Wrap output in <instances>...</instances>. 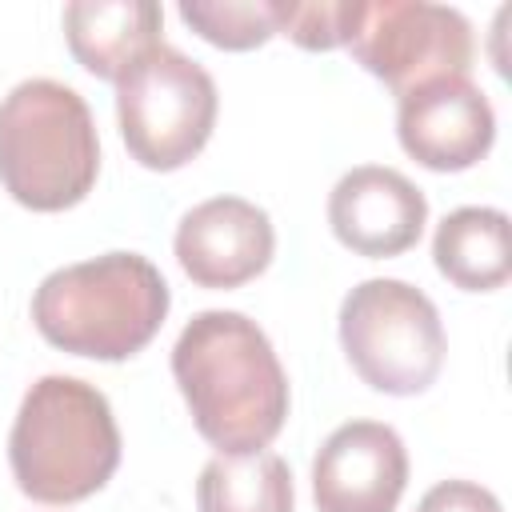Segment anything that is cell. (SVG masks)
<instances>
[{
    "instance_id": "cell-1",
    "label": "cell",
    "mask_w": 512,
    "mask_h": 512,
    "mask_svg": "<svg viewBox=\"0 0 512 512\" xmlns=\"http://www.w3.org/2000/svg\"><path fill=\"white\" fill-rule=\"evenodd\" d=\"M172 376L196 432L224 456L268 448L288 420V376L256 320L196 312L172 348Z\"/></svg>"
},
{
    "instance_id": "cell-2",
    "label": "cell",
    "mask_w": 512,
    "mask_h": 512,
    "mask_svg": "<svg viewBox=\"0 0 512 512\" xmlns=\"http://www.w3.org/2000/svg\"><path fill=\"white\" fill-rule=\"evenodd\" d=\"M168 304L172 292L148 256L104 252L48 272L32 296V324L60 352L116 364L152 344Z\"/></svg>"
},
{
    "instance_id": "cell-3",
    "label": "cell",
    "mask_w": 512,
    "mask_h": 512,
    "mask_svg": "<svg viewBox=\"0 0 512 512\" xmlns=\"http://www.w3.org/2000/svg\"><path fill=\"white\" fill-rule=\"evenodd\" d=\"M8 464L36 504L96 496L120 468V428L108 396L80 376H40L12 420Z\"/></svg>"
},
{
    "instance_id": "cell-4",
    "label": "cell",
    "mask_w": 512,
    "mask_h": 512,
    "mask_svg": "<svg viewBox=\"0 0 512 512\" xmlns=\"http://www.w3.org/2000/svg\"><path fill=\"white\" fill-rule=\"evenodd\" d=\"M100 172V140L84 96L60 80H20L0 100V184L32 212L76 208Z\"/></svg>"
},
{
    "instance_id": "cell-5",
    "label": "cell",
    "mask_w": 512,
    "mask_h": 512,
    "mask_svg": "<svg viewBox=\"0 0 512 512\" xmlns=\"http://www.w3.org/2000/svg\"><path fill=\"white\" fill-rule=\"evenodd\" d=\"M340 348L368 388L420 396L436 384L448 340L436 304L416 284L376 276L344 296Z\"/></svg>"
},
{
    "instance_id": "cell-6",
    "label": "cell",
    "mask_w": 512,
    "mask_h": 512,
    "mask_svg": "<svg viewBox=\"0 0 512 512\" xmlns=\"http://www.w3.org/2000/svg\"><path fill=\"white\" fill-rule=\"evenodd\" d=\"M220 96L212 76L172 44L148 48L116 80V120L136 164L176 172L208 144Z\"/></svg>"
},
{
    "instance_id": "cell-7",
    "label": "cell",
    "mask_w": 512,
    "mask_h": 512,
    "mask_svg": "<svg viewBox=\"0 0 512 512\" xmlns=\"http://www.w3.org/2000/svg\"><path fill=\"white\" fill-rule=\"evenodd\" d=\"M348 48L364 72L384 80L396 96L428 80L468 76L476 56L464 12L428 0H360Z\"/></svg>"
},
{
    "instance_id": "cell-8",
    "label": "cell",
    "mask_w": 512,
    "mask_h": 512,
    "mask_svg": "<svg viewBox=\"0 0 512 512\" xmlns=\"http://www.w3.org/2000/svg\"><path fill=\"white\" fill-rule=\"evenodd\" d=\"M408 488V448L392 424L348 420L312 460L316 512H396Z\"/></svg>"
},
{
    "instance_id": "cell-9",
    "label": "cell",
    "mask_w": 512,
    "mask_h": 512,
    "mask_svg": "<svg viewBox=\"0 0 512 512\" xmlns=\"http://www.w3.org/2000/svg\"><path fill=\"white\" fill-rule=\"evenodd\" d=\"M396 136L416 164L432 172H464L488 156L496 112L468 76H444L400 96Z\"/></svg>"
},
{
    "instance_id": "cell-10",
    "label": "cell",
    "mask_w": 512,
    "mask_h": 512,
    "mask_svg": "<svg viewBox=\"0 0 512 512\" xmlns=\"http://www.w3.org/2000/svg\"><path fill=\"white\" fill-rule=\"evenodd\" d=\"M176 260L200 288H240L256 280L276 252L268 212L244 196H212L176 224Z\"/></svg>"
},
{
    "instance_id": "cell-11",
    "label": "cell",
    "mask_w": 512,
    "mask_h": 512,
    "mask_svg": "<svg viewBox=\"0 0 512 512\" xmlns=\"http://www.w3.org/2000/svg\"><path fill=\"white\" fill-rule=\"evenodd\" d=\"M328 224L356 256L388 260L420 240L428 224V200L404 172L360 164L336 180L328 196Z\"/></svg>"
},
{
    "instance_id": "cell-12",
    "label": "cell",
    "mask_w": 512,
    "mask_h": 512,
    "mask_svg": "<svg viewBox=\"0 0 512 512\" xmlns=\"http://www.w3.org/2000/svg\"><path fill=\"white\" fill-rule=\"evenodd\" d=\"M160 24L164 8L152 0H76L64 8V36L76 64L112 84L160 44Z\"/></svg>"
},
{
    "instance_id": "cell-13",
    "label": "cell",
    "mask_w": 512,
    "mask_h": 512,
    "mask_svg": "<svg viewBox=\"0 0 512 512\" xmlns=\"http://www.w3.org/2000/svg\"><path fill=\"white\" fill-rule=\"evenodd\" d=\"M436 272L464 292H496L512 276L508 216L500 208H456L436 224L432 236Z\"/></svg>"
},
{
    "instance_id": "cell-14",
    "label": "cell",
    "mask_w": 512,
    "mask_h": 512,
    "mask_svg": "<svg viewBox=\"0 0 512 512\" xmlns=\"http://www.w3.org/2000/svg\"><path fill=\"white\" fill-rule=\"evenodd\" d=\"M296 488L284 456L276 452H244L224 456L216 452L196 480V508L200 512H292Z\"/></svg>"
},
{
    "instance_id": "cell-15",
    "label": "cell",
    "mask_w": 512,
    "mask_h": 512,
    "mask_svg": "<svg viewBox=\"0 0 512 512\" xmlns=\"http://www.w3.org/2000/svg\"><path fill=\"white\" fill-rule=\"evenodd\" d=\"M180 20L224 52H248L276 36L280 0H184Z\"/></svg>"
},
{
    "instance_id": "cell-16",
    "label": "cell",
    "mask_w": 512,
    "mask_h": 512,
    "mask_svg": "<svg viewBox=\"0 0 512 512\" xmlns=\"http://www.w3.org/2000/svg\"><path fill=\"white\" fill-rule=\"evenodd\" d=\"M360 16V0H280L276 32L308 52L344 48Z\"/></svg>"
},
{
    "instance_id": "cell-17",
    "label": "cell",
    "mask_w": 512,
    "mask_h": 512,
    "mask_svg": "<svg viewBox=\"0 0 512 512\" xmlns=\"http://www.w3.org/2000/svg\"><path fill=\"white\" fill-rule=\"evenodd\" d=\"M416 512H504V508L496 492H488L476 480H440L420 496Z\"/></svg>"
}]
</instances>
